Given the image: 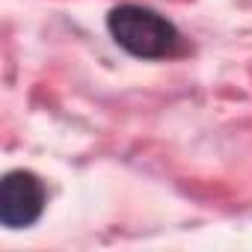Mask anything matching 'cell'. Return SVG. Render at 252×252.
<instances>
[{"label":"cell","instance_id":"obj_1","mask_svg":"<svg viewBox=\"0 0 252 252\" xmlns=\"http://www.w3.org/2000/svg\"><path fill=\"white\" fill-rule=\"evenodd\" d=\"M107 33L110 39L137 60H166L175 57L181 48L178 27L140 3H122L107 12Z\"/></svg>","mask_w":252,"mask_h":252},{"label":"cell","instance_id":"obj_2","mask_svg":"<svg viewBox=\"0 0 252 252\" xmlns=\"http://www.w3.org/2000/svg\"><path fill=\"white\" fill-rule=\"evenodd\" d=\"M45 184L30 169H12L0 184V222L6 228H27L45 211Z\"/></svg>","mask_w":252,"mask_h":252}]
</instances>
